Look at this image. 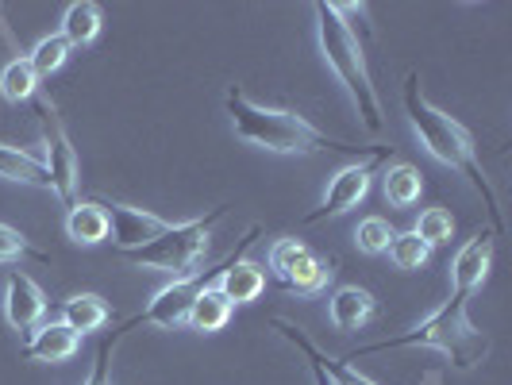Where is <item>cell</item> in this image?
<instances>
[{
    "label": "cell",
    "instance_id": "15",
    "mask_svg": "<svg viewBox=\"0 0 512 385\" xmlns=\"http://www.w3.org/2000/svg\"><path fill=\"white\" fill-rule=\"evenodd\" d=\"M77 351H81V335L70 332L62 320H54V324H39L35 332H27L24 339V359L27 362H66L74 359Z\"/></svg>",
    "mask_w": 512,
    "mask_h": 385
},
{
    "label": "cell",
    "instance_id": "16",
    "mask_svg": "<svg viewBox=\"0 0 512 385\" xmlns=\"http://www.w3.org/2000/svg\"><path fill=\"white\" fill-rule=\"evenodd\" d=\"M216 289L228 297L231 305H255L266 289V270L247 262V258H235L228 270L216 278Z\"/></svg>",
    "mask_w": 512,
    "mask_h": 385
},
{
    "label": "cell",
    "instance_id": "19",
    "mask_svg": "<svg viewBox=\"0 0 512 385\" xmlns=\"http://www.w3.org/2000/svg\"><path fill=\"white\" fill-rule=\"evenodd\" d=\"M0 178L31 185V189H51V174H47L43 158L24 147H8V143H0Z\"/></svg>",
    "mask_w": 512,
    "mask_h": 385
},
{
    "label": "cell",
    "instance_id": "17",
    "mask_svg": "<svg viewBox=\"0 0 512 385\" xmlns=\"http://www.w3.org/2000/svg\"><path fill=\"white\" fill-rule=\"evenodd\" d=\"M108 320H112V308L101 293H74V297L62 301V324L77 335L101 332Z\"/></svg>",
    "mask_w": 512,
    "mask_h": 385
},
{
    "label": "cell",
    "instance_id": "10",
    "mask_svg": "<svg viewBox=\"0 0 512 385\" xmlns=\"http://www.w3.org/2000/svg\"><path fill=\"white\" fill-rule=\"evenodd\" d=\"M104 208V216H108V228H112V243H116V251L124 255V251H135V247H143V243H151L154 235H162V231L170 228V220H162V216H154V212H143V208H131L124 201H112V197H97Z\"/></svg>",
    "mask_w": 512,
    "mask_h": 385
},
{
    "label": "cell",
    "instance_id": "22",
    "mask_svg": "<svg viewBox=\"0 0 512 385\" xmlns=\"http://www.w3.org/2000/svg\"><path fill=\"white\" fill-rule=\"evenodd\" d=\"M231 312H235V305H231V301L220 293V289H216V285H208L205 293L193 301L189 316H185V324H189L193 332L212 335V332H220V328H228Z\"/></svg>",
    "mask_w": 512,
    "mask_h": 385
},
{
    "label": "cell",
    "instance_id": "7",
    "mask_svg": "<svg viewBox=\"0 0 512 385\" xmlns=\"http://www.w3.org/2000/svg\"><path fill=\"white\" fill-rule=\"evenodd\" d=\"M39 124H43V166L51 174V193L70 208L77 205V185H81V162L70 143V131L62 124L51 97H39Z\"/></svg>",
    "mask_w": 512,
    "mask_h": 385
},
{
    "label": "cell",
    "instance_id": "14",
    "mask_svg": "<svg viewBox=\"0 0 512 385\" xmlns=\"http://www.w3.org/2000/svg\"><path fill=\"white\" fill-rule=\"evenodd\" d=\"M378 316V301L362 285H339L328 297V320L335 332H362Z\"/></svg>",
    "mask_w": 512,
    "mask_h": 385
},
{
    "label": "cell",
    "instance_id": "8",
    "mask_svg": "<svg viewBox=\"0 0 512 385\" xmlns=\"http://www.w3.org/2000/svg\"><path fill=\"white\" fill-rule=\"evenodd\" d=\"M270 274H274L289 293H297V297H316V293H324L328 282H332L335 262H328L324 255H316L301 239L285 235V239H278V243L270 247Z\"/></svg>",
    "mask_w": 512,
    "mask_h": 385
},
{
    "label": "cell",
    "instance_id": "9",
    "mask_svg": "<svg viewBox=\"0 0 512 385\" xmlns=\"http://www.w3.org/2000/svg\"><path fill=\"white\" fill-rule=\"evenodd\" d=\"M389 151H393V147H374V151L362 154L359 162L343 166V170L328 181V193H324L320 208L305 216V224H320V220H332V216H343V212L359 208L362 201H366V193H370V181L378 178V170L389 162Z\"/></svg>",
    "mask_w": 512,
    "mask_h": 385
},
{
    "label": "cell",
    "instance_id": "4",
    "mask_svg": "<svg viewBox=\"0 0 512 385\" xmlns=\"http://www.w3.org/2000/svg\"><path fill=\"white\" fill-rule=\"evenodd\" d=\"M312 12H316V35H320L324 62L332 66L339 85L347 89V97H351L355 112H359L362 128L370 131V135H382L385 128L382 97L374 89V77H370V66H366V51H362L359 31L351 27V20L335 8L332 0H316Z\"/></svg>",
    "mask_w": 512,
    "mask_h": 385
},
{
    "label": "cell",
    "instance_id": "20",
    "mask_svg": "<svg viewBox=\"0 0 512 385\" xmlns=\"http://www.w3.org/2000/svg\"><path fill=\"white\" fill-rule=\"evenodd\" d=\"M101 24H104L101 4H93V0H74V4L62 12V31H58V35H62L70 47H89V43H97Z\"/></svg>",
    "mask_w": 512,
    "mask_h": 385
},
{
    "label": "cell",
    "instance_id": "18",
    "mask_svg": "<svg viewBox=\"0 0 512 385\" xmlns=\"http://www.w3.org/2000/svg\"><path fill=\"white\" fill-rule=\"evenodd\" d=\"M66 235L74 239L77 247H101V243H108L112 228H108V216H104L101 201H77V205H70V212H66Z\"/></svg>",
    "mask_w": 512,
    "mask_h": 385
},
{
    "label": "cell",
    "instance_id": "30",
    "mask_svg": "<svg viewBox=\"0 0 512 385\" xmlns=\"http://www.w3.org/2000/svg\"><path fill=\"white\" fill-rule=\"evenodd\" d=\"M305 359H308V355H305ZM308 370H312V382H316V385H332V378L320 370V362H316V359H308Z\"/></svg>",
    "mask_w": 512,
    "mask_h": 385
},
{
    "label": "cell",
    "instance_id": "12",
    "mask_svg": "<svg viewBox=\"0 0 512 385\" xmlns=\"http://www.w3.org/2000/svg\"><path fill=\"white\" fill-rule=\"evenodd\" d=\"M4 316L16 332H35L47 316V293L43 285L27 274H8V285H4Z\"/></svg>",
    "mask_w": 512,
    "mask_h": 385
},
{
    "label": "cell",
    "instance_id": "21",
    "mask_svg": "<svg viewBox=\"0 0 512 385\" xmlns=\"http://www.w3.org/2000/svg\"><path fill=\"white\" fill-rule=\"evenodd\" d=\"M382 189L385 201L393 208H412L424 193V174L409 166V162H385L382 170Z\"/></svg>",
    "mask_w": 512,
    "mask_h": 385
},
{
    "label": "cell",
    "instance_id": "23",
    "mask_svg": "<svg viewBox=\"0 0 512 385\" xmlns=\"http://www.w3.org/2000/svg\"><path fill=\"white\" fill-rule=\"evenodd\" d=\"M39 97V74L31 70V62L24 58H12L4 70H0V101L8 104H24Z\"/></svg>",
    "mask_w": 512,
    "mask_h": 385
},
{
    "label": "cell",
    "instance_id": "11",
    "mask_svg": "<svg viewBox=\"0 0 512 385\" xmlns=\"http://www.w3.org/2000/svg\"><path fill=\"white\" fill-rule=\"evenodd\" d=\"M493 251H497L493 231H474L470 243L451 262V293H459V297L470 301L486 285L489 270H493Z\"/></svg>",
    "mask_w": 512,
    "mask_h": 385
},
{
    "label": "cell",
    "instance_id": "25",
    "mask_svg": "<svg viewBox=\"0 0 512 385\" xmlns=\"http://www.w3.org/2000/svg\"><path fill=\"white\" fill-rule=\"evenodd\" d=\"M70 51H74V47H70L62 35H47V39H39V43H35V51L27 54V62H31V70H35L39 81H43V77L58 74V70L66 66Z\"/></svg>",
    "mask_w": 512,
    "mask_h": 385
},
{
    "label": "cell",
    "instance_id": "26",
    "mask_svg": "<svg viewBox=\"0 0 512 385\" xmlns=\"http://www.w3.org/2000/svg\"><path fill=\"white\" fill-rule=\"evenodd\" d=\"M128 332V324H120V328H112V332L104 335L97 355H93V366H89V378L81 385H112V362H116V351H120V343H124Z\"/></svg>",
    "mask_w": 512,
    "mask_h": 385
},
{
    "label": "cell",
    "instance_id": "2",
    "mask_svg": "<svg viewBox=\"0 0 512 385\" xmlns=\"http://www.w3.org/2000/svg\"><path fill=\"white\" fill-rule=\"evenodd\" d=\"M228 104L231 128L243 143H251L258 151L270 154H320V151H359L351 139H339L328 135L316 124H308L301 112H289V108H274V104H262L255 97H247V89L231 85L224 93Z\"/></svg>",
    "mask_w": 512,
    "mask_h": 385
},
{
    "label": "cell",
    "instance_id": "27",
    "mask_svg": "<svg viewBox=\"0 0 512 385\" xmlns=\"http://www.w3.org/2000/svg\"><path fill=\"white\" fill-rule=\"evenodd\" d=\"M412 231H416V239H420V243H428V247H443V243H451V235H455V220H451V212H447V208H424Z\"/></svg>",
    "mask_w": 512,
    "mask_h": 385
},
{
    "label": "cell",
    "instance_id": "24",
    "mask_svg": "<svg viewBox=\"0 0 512 385\" xmlns=\"http://www.w3.org/2000/svg\"><path fill=\"white\" fill-rule=\"evenodd\" d=\"M385 255H389V262H393L397 270H405V274H416V270H424V266H428V258H432V247H428V243H420V239H416V231H397V235L389 239Z\"/></svg>",
    "mask_w": 512,
    "mask_h": 385
},
{
    "label": "cell",
    "instance_id": "1",
    "mask_svg": "<svg viewBox=\"0 0 512 385\" xmlns=\"http://www.w3.org/2000/svg\"><path fill=\"white\" fill-rule=\"evenodd\" d=\"M401 104H405V116H409L412 135L424 143V151L432 154L436 162H443V166L459 170L462 178L482 193L489 220H493V231L505 228L501 201H497V193H493V185H489L486 170H482V158H478V147H474V135L462 128L451 112H443V108H436V104L424 97V89H420V74H416V70L405 74V85H401Z\"/></svg>",
    "mask_w": 512,
    "mask_h": 385
},
{
    "label": "cell",
    "instance_id": "29",
    "mask_svg": "<svg viewBox=\"0 0 512 385\" xmlns=\"http://www.w3.org/2000/svg\"><path fill=\"white\" fill-rule=\"evenodd\" d=\"M16 258H39V262H47L43 251H35V247L27 243L24 231L0 224V262H16Z\"/></svg>",
    "mask_w": 512,
    "mask_h": 385
},
{
    "label": "cell",
    "instance_id": "13",
    "mask_svg": "<svg viewBox=\"0 0 512 385\" xmlns=\"http://www.w3.org/2000/svg\"><path fill=\"white\" fill-rule=\"evenodd\" d=\"M270 328L282 335V339H289V343H293V347H297L301 355H308V359L320 362V370H324V374L332 378V385H378L374 378H366L362 370H355V362L332 359V355H324V351H320V347H316V343L308 339L305 328H297L293 320H285V316H274V320H270Z\"/></svg>",
    "mask_w": 512,
    "mask_h": 385
},
{
    "label": "cell",
    "instance_id": "3",
    "mask_svg": "<svg viewBox=\"0 0 512 385\" xmlns=\"http://www.w3.org/2000/svg\"><path fill=\"white\" fill-rule=\"evenodd\" d=\"M466 305H470L466 297L451 293L447 305L436 308L428 320H420L412 332L393 335V339H378V343H370V347H359V351L347 355V362L366 359V355H382V351H397V347H432L439 355H447L459 374H470V370H478V366L489 359L493 335L470 320Z\"/></svg>",
    "mask_w": 512,
    "mask_h": 385
},
{
    "label": "cell",
    "instance_id": "5",
    "mask_svg": "<svg viewBox=\"0 0 512 385\" xmlns=\"http://www.w3.org/2000/svg\"><path fill=\"white\" fill-rule=\"evenodd\" d=\"M228 208H212L208 216H197V220H185V224H170L162 235H154L151 243L135 247V251H124L131 266H147V270H162V274H174V278H185L201 266V258L208 255V239H212V228L224 220Z\"/></svg>",
    "mask_w": 512,
    "mask_h": 385
},
{
    "label": "cell",
    "instance_id": "6",
    "mask_svg": "<svg viewBox=\"0 0 512 385\" xmlns=\"http://www.w3.org/2000/svg\"><path fill=\"white\" fill-rule=\"evenodd\" d=\"M258 235H262V224H251L247 228V235L239 239V247L231 251L220 266H205V270H193V274H185V278H174L170 285H162L158 293L151 297V305L143 308V312H135L128 320V328H139V324H151V328H166V332H174V328H181L185 324V316H189V308H193V301L205 293L208 285H216V278L228 270L235 258H243L251 247L258 243Z\"/></svg>",
    "mask_w": 512,
    "mask_h": 385
},
{
    "label": "cell",
    "instance_id": "28",
    "mask_svg": "<svg viewBox=\"0 0 512 385\" xmlns=\"http://www.w3.org/2000/svg\"><path fill=\"white\" fill-rule=\"evenodd\" d=\"M393 235L397 231H393V224L385 216H366L359 228H355V243H359L362 255H385V247H389Z\"/></svg>",
    "mask_w": 512,
    "mask_h": 385
}]
</instances>
